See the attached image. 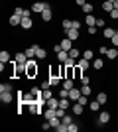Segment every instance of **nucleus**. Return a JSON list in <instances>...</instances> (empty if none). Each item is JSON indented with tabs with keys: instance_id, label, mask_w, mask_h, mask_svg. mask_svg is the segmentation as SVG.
Wrapping results in <instances>:
<instances>
[{
	"instance_id": "1",
	"label": "nucleus",
	"mask_w": 118,
	"mask_h": 132,
	"mask_svg": "<svg viewBox=\"0 0 118 132\" xmlns=\"http://www.w3.org/2000/svg\"><path fill=\"white\" fill-rule=\"evenodd\" d=\"M26 75H28V77H35V75H38L35 59H28V63H26Z\"/></svg>"
},
{
	"instance_id": "2",
	"label": "nucleus",
	"mask_w": 118,
	"mask_h": 132,
	"mask_svg": "<svg viewBox=\"0 0 118 132\" xmlns=\"http://www.w3.org/2000/svg\"><path fill=\"white\" fill-rule=\"evenodd\" d=\"M108 120H110V112L102 110L101 114H98V120H96V124H98V126H102V124H106Z\"/></svg>"
},
{
	"instance_id": "3",
	"label": "nucleus",
	"mask_w": 118,
	"mask_h": 132,
	"mask_svg": "<svg viewBox=\"0 0 118 132\" xmlns=\"http://www.w3.org/2000/svg\"><path fill=\"white\" fill-rule=\"evenodd\" d=\"M81 95H83V93H81V89H69V101H75V103H77V101L79 99H81Z\"/></svg>"
},
{
	"instance_id": "4",
	"label": "nucleus",
	"mask_w": 118,
	"mask_h": 132,
	"mask_svg": "<svg viewBox=\"0 0 118 132\" xmlns=\"http://www.w3.org/2000/svg\"><path fill=\"white\" fill-rule=\"evenodd\" d=\"M47 6H49L47 2H35V4L32 6V12H35V14H41V12H43Z\"/></svg>"
},
{
	"instance_id": "5",
	"label": "nucleus",
	"mask_w": 118,
	"mask_h": 132,
	"mask_svg": "<svg viewBox=\"0 0 118 132\" xmlns=\"http://www.w3.org/2000/svg\"><path fill=\"white\" fill-rule=\"evenodd\" d=\"M20 26H22L24 30H30V28L34 26V22H32V16H24V18H22V24H20Z\"/></svg>"
},
{
	"instance_id": "6",
	"label": "nucleus",
	"mask_w": 118,
	"mask_h": 132,
	"mask_svg": "<svg viewBox=\"0 0 118 132\" xmlns=\"http://www.w3.org/2000/svg\"><path fill=\"white\" fill-rule=\"evenodd\" d=\"M28 55H26V51H20V53L16 55V63H22V65H26V63H28Z\"/></svg>"
},
{
	"instance_id": "7",
	"label": "nucleus",
	"mask_w": 118,
	"mask_h": 132,
	"mask_svg": "<svg viewBox=\"0 0 118 132\" xmlns=\"http://www.w3.org/2000/svg\"><path fill=\"white\" fill-rule=\"evenodd\" d=\"M67 59H69V51H65V50L57 51V61H59V63H65Z\"/></svg>"
},
{
	"instance_id": "8",
	"label": "nucleus",
	"mask_w": 118,
	"mask_h": 132,
	"mask_svg": "<svg viewBox=\"0 0 118 132\" xmlns=\"http://www.w3.org/2000/svg\"><path fill=\"white\" fill-rule=\"evenodd\" d=\"M61 50H65V51H69V50H73V39H69V38H65L61 42Z\"/></svg>"
},
{
	"instance_id": "9",
	"label": "nucleus",
	"mask_w": 118,
	"mask_h": 132,
	"mask_svg": "<svg viewBox=\"0 0 118 132\" xmlns=\"http://www.w3.org/2000/svg\"><path fill=\"white\" fill-rule=\"evenodd\" d=\"M45 103H47L49 109H59V99H57V97H51V99H47Z\"/></svg>"
},
{
	"instance_id": "10",
	"label": "nucleus",
	"mask_w": 118,
	"mask_h": 132,
	"mask_svg": "<svg viewBox=\"0 0 118 132\" xmlns=\"http://www.w3.org/2000/svg\"><path fill=\"white\" fill-rule=\"evenodd\" d=\"M90 65H93V67L96 69V71H98V69H102V65H104V61H102L101 57H95V59L90 61Z\"/></svg>"
},
{
	"instance_id": "11",
	"label": "nucleus",
	"mask_w": 118,
	"mask_h": 132,
	"mask_svg": "<svg viewBox=\"0 0 118 132\" xmlns=\"http://www.w3.org/2000/svg\"><path fill=\"white\" fill-rule=\"evenodd\" d=\"M10 26H20L22 24V16H18V14H14V16H10Z\"/></svg>"
},
{
	"instance_id": "12",
	"label": "nucleus",
	"mask_w": 118,
	"mask_h": 132,
	"mask_svg": "<svg viewBox=\"0 0 118 132\" xmlns=\"http://www.w3.org/2000/svg\"><path fill=\"white\" fill-rule=\"evenodd\" d=\"M77 65L81 67L83 71H87V69L90 67V61H89V59H85V57H83V59H79V61H77Z\"/></svg>"
},
{
	"instance_id": "13",
	"label": "nucleus",
	"mask_w": 118,
	"mask_h": 132,
	"mask_svg": "<svg viewBox=\"0 0 118 132\" xmlns=\"http://www.w3.org/2000/svg\"><path fill=\"white\" fill-rule=\"evenodd\" d=\"M55 112H57V109H49V106H47V110H45V112H43L45 120H51V118L55 116Z\"/></svg>"
},
{
	"instance_id": "14",
	"label": "nucleus",
	"mask_w": 118,
	"mask_h": 132,
	"mask_svg": "<svg viewBox=\"0 0 118 132\" xmlns=\"http://www.w3.org/2000/svg\"><path fill=\"white\" fill-rule=\"evenodd\" d=\"M83 109H85V106L81 105V103H75L71 110H73V114H77V116H79V114H83Z\"/></svg>"
},
{
	"instance_id": "15",
	"label": "nucleus",
	"mask_w": 118,
	"mask_h": 132,
	"mask_svg": "<svg viewBox=\"0 0 118 132\" xmlns=\"http://www.w3.org/2000/svg\"><path fill=\"white\" fill-rule=\"evenodd\" d=\"M67 38H69V39H73V42H75V39L79 38V30H75V28L67 30Z\"/></svg>"
},
{
	"instance_id": "16",
	"label": "nucleus",
	"mask_w": 118,
	"mask_h": 132,
	"mask_svg": "<svg viewBox=\"0 0 118 132\" xmlns=\"http://www.w3.org/2000/svg\"><path fill=\"white\" fill-rule=\"evenodd\" d=\"M102 10L110 14V12L114 10V4H112V2H108V0H104V2H102Z\"/></svg>"
},
{
	"instance_id": "17",
	"label": "nucleus",
	"mask_w": 118,
	"mask_h": 132,
	"mask_svg": "<svg viewBox=\"0 0 118 132\" xmlns=\"http://www.w3.org/2000/svg\"><path fill=\"white\" fill-rule=\"evenodd\" d=\"M41 18H43V22H49V20H51V8H49V6L41 12Z\"/></svg>"
},
{
	"instance_id": "18",
	"label": "nucleus",
	"mask_w": 118,
	"mask_h": 132,
	"mask_svg": "<svg viewBox=\"0 0 118 132\" xmlns=\"http://www.w3.org/2000/svg\"><path fill=\"white\" fill-rule=\"evenodd\" d=\"M35 57H38V59H45V57H47V51H45L43 47H38V51H35Z\"/></svg>"
},
{
	"instance_id": "19",
	"label": "nucleus",
	"mask_w": 118,
	"mask_h": 132,
	"mask_svg": "<svg viewBox=\"0 0 118 132\" xmlns=\"http://www.w3.org/2000/svg\"><path fill=\"white\" fill-rule=\"evenodd\" d=\"M35 51H38V45H34V47H28V50H26V55H28L30 59H34V57H35Z\"/></svg>"
},
{
	"instance_id": "20",
	"label": "nucleus",
	"mask_w": 118,
	"mask_h": 132,
	"mask_svg": "<svg viewBox=\"0 0 118 132\" xmlns=\"http://www.w3.org/2000/svg\"><path fill=\"white\" fill-rule=\"evenodd\" d=\"M106 55H108V59H116L118 57V50L116 47H110V50L106 51Z\"/></svg>"
},
{
	"instance_id": "21",
	"label": "nucleus",
	"mask_w": 118,
	"mask_h": 132,
	"mask_svg": "<svg viewBox=\"0 0 118 132\" xmlns=\"http://www.w3.org/2000/svg\"><path fill=\"white\" fill-rule=\"evenodd\" d=\"M0 93H12V85L10 83H2L0 85Z\"/></svg>"
},
{
	"instance_id": "22",
	"label": "nucleus",
	"mask_w": 118,
	"mask_h": 132,
	"mask_svg": "<svg viewBox=\"0 0 118 132\" xmlns=\"http://www.w3.org/2000/svg\"><path fill=\"white\" fill-rule=\"evenodd\" d=\"M116 34V30L114 28H104V38H108V39H112V36Z\"/></svg>"
},
{
	"instance_id": "23",
	"label": "nucleus",
	"mask_w": 118,
	"mask_h": 132,
	"mask_svg": "<svg viewBox=\"0 0 118 132\" xmlns=\"http://www.w3.org/2000/svg\"><path fill=\"white\" fill-rule=\"evenodd\" d=\"M85 22H87V26H96V18H95V16H90V14H87Z\"/></svg>"
},
{
	"instance_id": "24",
	"label": "nucleus",
	"mask_w": 118,
	"mask_h": 132,
	"mask_svg": "<svg viewBox=\"0 0 118 132\" xmlns=\"http://www.w3.org/2000/svg\"><path fill=\"white\" fill-rule=\"evenodd\" d=\"M61 79H63V77H57V75H51V77H49V83H51V87H55V85H59V83H61Z\"/></svg>"
},
{
	"instance_id": "25",
	"label": "nucleus",
	"mask_w": 118,
	"mask_h": 132,
	"mask_svg": "<svg viewBox=\"0 0 118 132\" xmlns=\"http://www.w3.org/2000/svg\"><path fill=\"white\" fill-rule=\"evenodd\" d=\"M0 61H2V63H10V53H8V51H2V53H0Z\"/></svg>"
},
{
	"instance_id": "26",
	"label": "nucleus",
	"mask_w": 118,
	"mask_h": 132,
	"mask_svg": "<svg viewBox=\"0 0 118 132\" xmlns=\"http://www.w3.org/2000/svg\"><path fill=\"white\" fill-rule=\"evenodd\" d=\"M61 85H63V89H67V91H69V89H73V79H63Z\"/></svg>"
},
{
	"instance_id": "27",
	"label": "nucleus",
	"mask_w": 118,
	"mask_h": 132,
	"mask_svg": "<svg viewBox=\"0 0 118 132\" xmlns=\"http://www.w3.org/2000/svg\"><path fill=\"white\" fill-rule=\"evenodd\" d=\"M0 101H2V103H10V101H12V95L10 93H0Z\"/></svg>"
},
{
	"instance_id": "28",
	"label": "nucleus",
	"mask_w": 118,
	"mask_h": 132,
	"mask_svg": "<svg viewBox=\"0 0 118 132\" xmlns=\"http://www.w3.org/2000/svg\"><path fill=\"white\" fill-rule=\"evenodd\" d=\"M61 122H63V124H67V126H69V124H73V116H71V114H65V116H63V118H61Z\"/></svg>"
},
{
	"instance_id": "29",
	"label": "nucleus",
	"mask_w": 118,
	"mask_h": 132,
	"mask_svg": "<svg viewBox=\"0 0 118 132\" xmlns=\"http://www.w3.org/2000/svg\"><path fill=\"white\" fill-rule=\"evenodd\" d=\"M83 57H85V59H89V61H93V59H95V53H93V51H90V50H85Z\"/></svg>"
},
{
	"instance_id": "30",
	"label": "nucleus",
	"mask_w": 118,
	"mask_h": 132,
	"mask_svg": "<svg viewBox=\"0 0 118 132\" xmlns=\"http://www.w3.org/2000/svg\"><path fill=\"white\" fill-rule=\"evenodd\" d=\"M79 55H81V51H79V50H75V47H73V50H69V57H73V59H77Z\"/></svg>"
},
{
	"instance_id": "31",
	"label": "nucleus",
	"mask_w": 118,
	"mask_h": 132,
	"mask_svg": "<svg viewBox=\"0 0 118 132\" xmlns=\"http://www.w3.org/2000/svg\"><path fill=\"white\" fill-rule=\"evenodd\" d=\"M59 106L67 110V109H69V99H59Z\"/></svg>"
},
{
	"instance_id": "32",
	"label": "nucleus",
	"mask_w": 118,
	"mask_h": 132,
	"mask_svg": "<svg viewBox=\"0 0 118 132\" xmlns=\"http://www.w3.org/2000/svg\"><path fill=\"white\" fill-rule=\"evenodd\" d=\"M96 101H98L101 105H104V103H106V95H104V93H98V95H96Z\"/></svg>"
},
{
	"instance_id": "33",
	"label": "nucleus",
	"mask_w": 118,
	"mask_h": 132,
	"mask_svg": "<svg viewBox=\"0 0 118 132\" xmlns=\"http://www.w3.org/2000/svg\"><path fill=\"white\" fill-rule=\"evenodd\" d=\"M61 26L65 28V30H71V28H73V20H63Z\"/></svg>"
},
{
	"instance_id": "34",
	"label": "nucleus",
	"mask_w": 118,
	"mask_h": 132,
	"mask_svg": "<svg viewBox=\"0 0 118 132\" xmlns=\"http://www.w3.org/2000/svg\"><path fill=\"white\" fill-rule=\"evenodd\" d=\"M83 69H81V67H79V65H75V77H77V79H81V77H83Z\"/></svg>"
},
{
	"instance_id": "35",
	"label": "nucleus",
	"mask_w": 118,
	"mask_h": 132,
	"mask_svg": "<svg viewBox=\"0 0 118 132\" xmlns=\"http://www.w3.org/2000/svg\"><path fill=\"white\" fill-rule=\"evenodd\" d=\"M75 65H77V59H73V57H69L65 61V67H75Z\"/></svg>"
},
{
	"instance_id": "36",
	"label": "nucleus",
	"mask_w": 118,
	"mask_h": 132,
	"mask_svg": "<svg viewBox=\"0 0 118 132\" xmlns=\"http://www.w3.org/2000/svg\"><path fill=\"white\" fill-rule=\"evenodd\" d=\"M83 12H85V14H90V12H93V4H90V2H87V4L83 6Z\"/></svg>"
},
{
	"instance_id": "37",
	"label": "nucleus",
	"mask_w": 118,
	"mask_h": 132,
	"mask_svg": "<svg viewBox=\"0 0 118 132\" xmlns=\"http://www.w3.org/2000/svg\"><path fill=\"white\" fill-rule=\"evenodd\" d=\"M65 114H67V110H65V109H61V106H59V109H57V112H55V116H59V118H63Z\"/></svg>"
},
{
	"instance_id": "38",
	"label": "nucleus",
	"mask_w": 118,
	"mask_h": 132,
	"mask_svg": "<svg viewBox=\"0 0 118 132\" xmlns=\"http://www.w3.org/2000/svg\"><path fill=\"white\" fill-rule=\"evenodd\" d=\"M89 106H90V110H98L101 103H98V101H93V103H89Z\"/></svg>"
},
{
	"instance_id": "39",
	"label": "nucleus",
	"mask_w": 118,
	"mask_h": 132,
	"mask_svg": "<svg viewBox=\"0 0 118 132\" xmlns=\"http://www.w3.org/2000/svg\"><path fill=\"white\" fill-rule=\"evenodd\" d=\"M81 93H83V95H90V85H83Z\"/></svg>"
},
{
	"instance_id": "40",
	"label": "nucleus",
	"mask_w": 118,
	"mask_h": 132,
	"mask_svg": "<svg viewBox=\"0 0 118 132\" xmlns=\"http://www.w3.org/2000/svg\"><path fill=\"white\" fill-rule=\"evenodd\" d=\"M39 87L43 89V91H47V89L51 87V83H49V79H47V81H43V83H41V85H39Z\"/></svg>"
},
{
	"instance_id": "41",
	"label": "nucleus",
	"mask_w": 118,
	"mask_h": 132,
	"mask_svg": "<svg viewBox=\"0 0 118 132\" xmlns=\"http://www.w3.org/2000/svg\"><path fill=\"white\" fill-rule=\"evenodd\" d=\"M51 97H53V93H51L49 89H47V91H43V99L47 101V99H51Z\"/></svg>"
},
{
	"instance_id": "42",
	"label": "nucleus",
	"mask_w": 118,
	"mask_h": 132,
	"mask_svg": "<svg viewBox=\"0 0 118 132\" xmlns=\"http://www.w3.org/2000/svg\"><path fill=\"white\" fill-rule=\"evenodd\" d=\"M77 130H79V124H75V122L69 124V132H77Z\"/></svg>"
},
{
	"instance_id": "43",
	"label": "nucleus",
	"mask_w": 118,
	"mask_h": 132,
	"mask_svg": "<svg viewBox=\"0 0 118 132\" xmlns=\"http://www.w3.org/2000/svg\"><path fill=\"white\" fill-rule=\"evenodd\" d=\"M79 81L83 83V85H89V83H90V77H85V75H83V77L79 79Z\"/></svg>"
},
{
	"instance_id": "44",
	"label": "nucleus",
	"mask_w": 118,
	"mask_h": 132,
	"mask_svg": "<svg viewBox=\"0 0 118 132\" xmlns=\"http://www.w3.org/2000/svg\"><path fill=\"white\" fill-rule=\"evenodd\" d=\"M112 47H118V34L112 36Z\"/></svg>"
},
{
	"instance_id": "45",
	"label": "nucleus",
	"mask_w": 118,
	"mask_h": 132,
	"mask_svg": "<svg viewBox=\"0 0 118 132\" xmlns=\"http://www.w3.org/2000/svg\"><path fill=\"white\" fill-rule=\"evenodd\" d=\"M96 28H104V20L102 18H96Z\"/></svg>"
},
{
	"instance_id": "46",
	"label": "nucleus",
	"mask_w": 118,
	"mask_h": 132,
	"mask_svg": "<svg viewBox=\"0 0 118 132\" xmlns=\"http://www.w3.org/2000/svg\"><path fill=\"white\" fill-rule=\"evenodd\" d=\"M14 14H18V16H22V18H24V8H20V6H18L16 10H14Z\"/></svg>"
},
{
	"instance_id": "47",
	"label": "nucleus",
	"mask_w": 118,
	"mask_h": 132,
	"mask_svg": "<svg viewBox=\"0 0 118 132\" xmlns=\"http://www.w3.org/2000/svg\"><path fill=\"white\" fill-rule=\"evenodd\" d=\"M87 32H89L90 36H95V34H96V26H89V30H87Z\"/></svg>"
},
{
	"instance_id": "48",
	"label": "nucleus",
	"mask_w": 118,
	"mask_h": 132,
	"mask_svg": "<svg viewBox=\"0 0 118 132\" xmlns=\"http://www.w3.org/2000/svg\"><path fill=\"white\" fill-rule=\"evenodd\" d=\"M110 18H112V20H116V18H118V10H116V8L110 12Z\"/></svg>"
},
{
	"instance_id": "49",
	"label": "nucleus",
	"mask_w": 118,
	"mask_h": 132,
	"mask_svg": "<svg viewBox=\"0 0 118 132\" xmlns=\"http://www.w3.org/2000/svg\"><path fill=\"white\" fill-rule=\"evenodd\" d=\"M41 128H43V130H49V128H51V124H49V120H47V122H43V124H41Z\"/></svg>"
},
{
	"instance_id": "50",
	"label": "nucleus",
	"mask_w": 118,
	"mask_h": 132,
	"mask_svg": "<svg viewBox=\"0 0 118 132\" xmlns=\"http://www.w3.org/2000/svg\"><path fill=\"white\" fill-rule=\"evenodd\" d=\"M98 51H101V53H104V55H106V51H108V47H104V45H101V47H98Z\"/></svg>"
},
{
	"instance_id": "51",
	"label": "nucleus",
	"mask_w": 118,
	"mask_h": 132,
	"mask_svg": "<svg viewBox=\"0 0 118 132\" xmlns=\"http://www.w3.org/2000/svg\"><path fill=\"white\" fill-rule=\"evenodd\" d=\"M73 28H75V30H79V28H81V24H79V20H73Z\"/></svg>"
},
{
	"instance_id": "52",
	"label": "nucleus",
	"mask_w": 118,
	"mask_h": 132,
	"mask_svg": "<svg viewBox=\"0 0 118 132\" xmlns=\"http://www.w3.org/2000/svg\"><path fill=\"white\" fill-rule=\"evenodd\" d=\"M75 2H77L79 6H85V4H87V0H75Z\"/></svg>"
},
{
	"instance_id": "53",
	"label": "nucleus",
	"mask_w": 118,
	"mask_h": 132,
	"mask_svg": "<svg viewBox=\"0 0 118 132\" xmlns=\"http://www.w3.org/2000/svg\"><path fill=\"white\" fill-rule=\"evenodd\" d=\"M112 4H114V8H116V10H118V0H114Z\"/></svg>"
},
{
	"instance_id": "54",
	"label": "nucleus",
	"mask_w": 118,
	"mask_h": 132,
	"mask_svg": "<svg viewBox=\"0 0 118 132\" xmlns=\"http://www.w3.org/2000/svg\"><path fill=\"white\" fill-rule=\"evenodd\" d=\"M108 2H114V0H108Z\"/></svg>"
},
{
	"instance_id": "55",
	"label": "nucleus",
	"mask_w": 118,
	"mask_h": 132,
	"mask_svg": "<svg viewBox=\"0 0 118 132\" xmlns=\"http://www.w3.org/2000/svg\"><path fill=\"white\" fill-rule=\"evenodd\" d=\"M116 34H118V30H116Z\"/></svg>"
}]
</instances>
